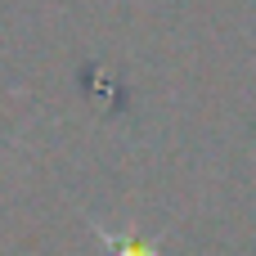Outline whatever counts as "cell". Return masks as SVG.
<instances>
[{
    "instance_id": "cell-1",
    "label": "cell",
    "mask_w": 256,
    "mask_h": 256,
    "mask_svg": "<svg viewBox=\"0 0 256 256\" xmlns=\"http://www.w3.org/2000/svg\"><path fill=\"white\" fill-rule=\"evenodd\" d=\"M108 248H112V256H158V248L144 238H112Z\"/></svg>"
}]
</instances>
